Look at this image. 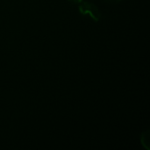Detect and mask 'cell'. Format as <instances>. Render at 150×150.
<instances>
[{
	"instance_id": "cell-1",
	"label": "cell",
	"mask_w": 150,
	"mask_h": 150,
	"mask_svg": "<svg viewBox=\"0 0 150 150\" xmlns=\"http://www.w3.org/2000/svg\"><path fill=\"white\" fill-rule=\"evenodd\" d=\"M78 9L81 14L89 15L94 21H98L102 17V14L99 11L98 8L90 2H82Z\"/></svg>"
},
{
	"instance_id": "cell-2",
	"label": "cell",
	"mask_w": 150,
	"mask_h": 150,
	"mask_svg": "<svg viewBox=\"0 0 150 150\" xmlns=\"http://www.w3.org/2000/svg\"><path fill=\"white\" fill-rule=\"evenodd\" d=\"M149 131L147 130L146 132H144L142 135V144L143 145L144 148H146L147 149H149Z\"/></svg>"
},
{
	"instance_id": "cell-3",
	"label": "cell",
	"mask_w": 150,
	"mask_h": 150,
	"mask_svg": "<svg viewBox=\"0 0 150 150\" xmlns=\"http://www.w3.org/2000/svg\"><path fill=\"white\" fill-rule=\"evenodd\" d=\"M105 3L108 4H119L121 0H103Z\"/></svg>"
},
{
	"instance_id": "cell-4",
	"label": "cell",
	"mask_w": 150,
	"mask_h": 150,
	"mask_svg": "<svg viewBox=\"0 0 150 150\" xmlns=\"http://www.w3.org/2000/svg\"><path fill=\"white\" fill-rule=\"evenodd\" d=\"M69 1L74 4H81L83 2V0H69Z\"/></svg>"
}]
</instances>
